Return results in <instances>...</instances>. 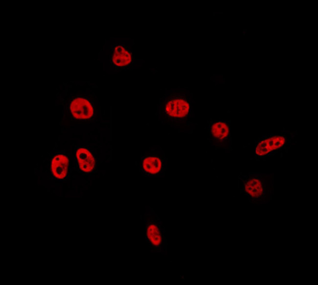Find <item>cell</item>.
<instances>
[{"label":"cell","mask_w":318,"mask_h":285,"mask_svg":"<svg viewBox=\"0 0 318 285\" xmlns=\"http://www.w3.org/2000/svg\"><path fill=\"white\" fill-rule=\"evenodd\" d=\"M110 65L117 70H127L134 63V56L129 47L124 44H114L110 48Z\"/></svg>","instance_id":"cell-4"},{"label":"cell","mask_w":318,"mask_h":285,"mask_svg":"<svg viewBox=\"0 0 318 285\" xmlns=\"http://www.w3.org/2000/svg\"><path fill=\"white\" fill-rule=\"evenodd\" d=\"M161 114L172 122L189 120L191 113L190 98L186 95L169 94L161 103Z\"/></svg>","instance_id":"cell-2"},{"label":"cell","mask_w":318,"mask_h":285,"mask_svg":"<svg viewBox=\"0 0 318 285\" xmlns=\"http://www.w3.org/2000/svg\"><path fill=\"white\" fill-rule=\"evenodd\" d=\"M287 139L284 135H276L261 138L257 142L255 154L259 158H264L281 150L286 143Z\"/></svg>","instance_id":"cell-6"},{"label":"cell","mask_w":318,"mask_h":285,"mask_svg":"<svg viewBox=\"0 0 318 285\" xmlns=\"http://www.w3.org/2000/svg\"><path fill=\"white\" fill-rule=\"evenodd\" d=\"M69 157L65 152L58 153L51 160V171L57 180H64L68 177Z\"/></svg>","instance_id":"cell-8"},{"label":"cell","mask_w":318,"mask_h":285,"mask_svg":"<svg viewBox=\"0 0 318 285\" xmlns=\"http://www.w3.org/2000/svg\"><path fill=\"white\" fill-rule=\"evenodd\" d=\"M76 166L83 173H90L95 167V158L91 152L85 147H78L75 150Z\"/></svg>","instance_id":"cell-7"},{"label":"cell","mask_w":318,"mask_h":285,"mask_svg":"<svg viewBox=\"0 0 318 285\" xmlns=\"http://www.w3.org/2000/svg\"><path fill=\"white\" fill-rule=\"evenodd\" d=\"M148 208L144 214L145 240L152 253L165 252L166 244L164 228L152 209Z\"/></svg>","instance_id":"cell-1"},{"label":"cell","mask_w":318,"mask_h":285,"mask_svg":"<svg viewBox=\"0 0 318 285\" xmlns=\"http://www.w3.org/2000/svg\"><path fill=\"white\" fill-rule=\"evenodd\" d=\"M243 189L247 195L256 200L263 196L266 193L263 182L259 175H253L247 177L244 181Z\"/></svg>","instance_id":"cell-10"},{"label":"cell","mask_w":318,"mask_h":285,"mask_svg":"<svg viewBox=\"0 0 318 285\" xmlns=\"http://www.w3.org/2000/svg\"><path fill=\"white\" fill-rule=\"evenodd\" d=\"M209 133L211 139L218 143L224 142L230 136V123L224 120H215L209 123Z\"/></svg>","instance_id":"cell-9"},{"label":"cell","mask_w":318,"mask_h":285,"mask_svg":"<svg viewBox=\"0 0 318 285\" xmlns=\"http://www.w3.org/2000/svg\"><path fill=\"white\" fill-rule=\"evenodd\" d=\"M68 108L71 116L75 119L89 120L93 119L94 116V103L92 99L89 96H71L68 101Z\"/></svg>","instance_id":"cell-3"},{"label":"cell","mask_w":318,"mask_h":285,"mask_svg":"<svg viewBox=\"0 0 318 285\" xmlns=\"http://www.w3.org/2000/svg\"><path fill=\"white\" fill-rule=\"evenodd\" d=\"M164 159L154 153H145L141 158L139 171L145 177H160L164 174Z\"/></svg>","instance_id":"cell-5"}]
</instances>
